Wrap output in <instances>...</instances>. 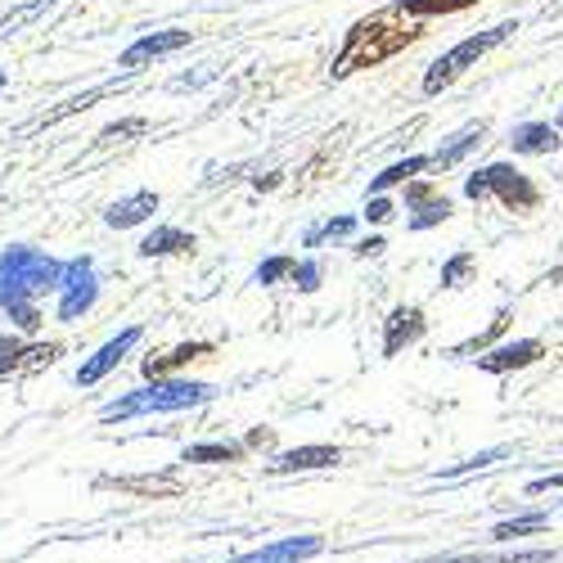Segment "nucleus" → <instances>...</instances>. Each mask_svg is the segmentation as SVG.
<instances>
[{
	"instance_id": "f257e3e1",
	"label": "nucleus",
	"mask_w": 563,
	"mask_h": 563,
	"mask_svg": "<svg viewBox=\"0 0 563 563\" xmlns=\"http://www.w3.org/2000/svg\"><path fill=\"white\" fill-rule=\"evenodd\" d=\"M59 279H64V262H55L41 249H27V244H10L0 253V311H5L23 334H36L41 330L36 298L59 289Z\"/></svg>"
},
{
	"instance_id": "f03ea898",
	"label": "nucleus",
	"mask_w": 563,
	"mask_h": 563,
	"mask_svg": "<svg viewBox=\"0 0 563 563\" xmlns=\"http://www.w3.org/2000/svg\"><path fill=\"white\" fill-rule=\"evenodd\" d=\"M419 36H424V23L410 19V14H401L397 5L369 14V19L352 23L343 51H339L334 64H330V77L343 81V77H352V73H361V68H379V64H388L393 55H401L406 45H415Z\"/></svg>"
},
{
	"instance_id": "7ed1b4c3",
	"label": "nucleus",
	"mask_w": 563,
	"mask_h": 563,
	"mask_svg": "<svg viewBox=\"0 0 563 563\" xmlns=\"http://www.w3.org/2000/svg\"><path fill=\"white\" fill-rule=\"evenodd\" d=\"M217 388L212 384H190V379H154L150 388H135L126 393L122 401H109L100 410L104 424H113V419H135V415H154V410H185V406H203L212 401Z\"/></svg>"
},
{
	"instance_id": "20e7f679",
	"label": "nucleus",
	"mask_w": 563,
	"mask_h": 563,
	"mask_svg": "<svg viewBox=\"0 0 563 563\" xmlns=\"http://www.w3.org/2000/svg\"><path fill=\"white\" fill-rule=\"evenodd\" d=\"M464 195L483 203V199H500L509 212H532L541 203V190L528 172H519L514 163H492V167H478L474 176H464Z\"/></svg>"
},
{
	"instance_id": "39448f33",
	"label": "nucleus",
	"mask_w": 563,
	"mask_h": 563,
	"mask_svg": "<svg viewBox=\"0 0 563 563\" xmlns=\"http://www.w3.org/2000/svg\"><path fill=\"white\" fill-rule=\"evenodd\" d=\"M514 32H519V19H505V23H496V27H487V32H474V36H464L460 45H451V51L442 55V59H433L429 64V73H424V96H438V90H446L468 64H478L487 51H496L500 41H509Z\"/></svg>"
},
{
	"instance_id": "423d86ee",
	"label": "nucleus",
	"mask_w": 563,
	"mask_h": 563,
	"mask_svg": "<svg viewBox=\"0 0 563 563\" xmlns=\"http://www.w3.org/2000/svg\"><path fill=\"white\" fill-rule=\"evenodd\" d=\"M100 298V279H96V257H73L64 262V279H59V320H81Z\"/></svg>"
},
{
	"instance_id": "0eeeda50",
	"label": "nucleus",
	"mask_w": 563,
	"mask_h": 563,
	"mask_svg": "<svg viewBox=\"0 0 563 563\" xmlns=\"http://www.w3.org/2000/svg\"><path fill=\"white\" fill-rule=\"evenodd\" d=\"M190 41H195V32H185V27L150 32V36H140L135 45H126V51H122V59H118V68L135 73V68H145V64H154V59H167V55L185 51V45H190Z\"/></svg>"
},
{
	"instance_id": "6e6552de",
	"label": "nucleus",
	"mask_w": 563,
	"mask_h": 563,
	"mask_svg": "<svg viewBox=\"0 0 563 563\" xmlns=\"http://www.w3.org/2000/svg\"><path fill=\"white\" fill-rule=\"evenodd\" d=\"M59 361V343H19V339H0V379H10V374H23V369H36V365H55Z\"/></svg>"
},
{
	"instance_id": "1a4fd4ad",
	"label": "nucleus",
	"mask_w": 563,
	"mask_h": 563,
	"mask_svg": "<svg viewBox=\"0 0 563 563\" xmlns=\"http://www.w3.org/2000/svg\"><path fill=\"white\" fill-rule=\"evenodd\" d=\"M135 343H140V324H131V330H122L118 339H109V343H104L96 356H90V361L77 369V384H100L113 365H122V356H126Z\"/></svg>"
},
{
	"instance_id": "9d476101",
	"label": "nucleus",
	"mask_w": 563,
	"mask_h": 563,
	"mask_svg": "<svg viewBox=\"0 0 563 563\" xmlns=\"http://www.w3.org/2000/svg\"><path fill=\"white\" fill-rule=\"evenodd\" d=\"M424 339V311L419 307H397L388 320H384V356H397L401 347Z\"/></svg>"
},
{
	"instance_id": "9b49d317",
	"label": "nucleus",
	"mask_w": 563,
	"mask_h": 563,
	"mask_svg": "<svg viewBox=\"0 0 563 563\" xmlns=\"http://www.w3.org/2000/svg\"><path fill=\"white\" fill-rule=\"evenodd\" d=\"M541 343L537 339H519V343H505V347H492L487 356H478V365L487 369V374H509V369H523V365H532V361H541Z\"/></svg>"
},
{
	"instance_id": "f8f14e48",
	"label": "nucleus",
	"mask_w": 563,
	"mask_h": 563,
	"mask_svg": "<svg viewBox=\"0 0 563 563\" xmlns=\"http://www.w3.org/2000/svg\"><path fill=\"white\" fill-rule=\"evenodd\" d=\"M154 212H158V195H154V190H135V195L118 199V203L104 212V221H109L113 230H131V225H140V221H150Z\"/></svg>"
},
{
	"instance_id": "ddd939ff",
	"label": "nucleus",
	"mask_w": 563,
	"mask_h": 563,
	"mask_svg": "<svg viewBox=\"0 0 563 563\" xmlns=\"http://www.w3.org/2000/svg\"><path fill=\"white\" fill-rule=\"evenodd\" d=\"M320 554V537H289V541H275L266 550H253L244 559H234V563H298V559H311Z\"/></svg>"
},
{
	"instance_id": "4468645a",
	"label": "nucleus",
	"mask_w": 563,
	"mask_h": 563,
	"mask_svg": "<svg viewBox=\"0 0 563 563\" xmlns=\"http://www.w3.org/2000/svg\"><path fill=\"white\" fill-rule=\"evenodd\" d=\"M199 244H195V234H185V230H176V225H158V230H150L145 240H140V257H176V253H195Z\"/></svg>"
},
{
	"instance_id": "2eb2a0df",
	"label": "nucleus",
	"mask_w": 563,
	"mask_h": 563,
	"mask_svg": "<svg viewBox=\"0 0 563 563\" xmlns=\"http://www.w3.org/2000/svg\"><path fill=\"white\" fill-rule=\"evenodd\" d=\"M343 455L339 446H294L285 451L275 464H271V474H298V468H334Z\"/></svg>"
},
{
	"instance_id": "dca6fc26",
	"label": "nucleus",
	"mask_w": 563,
	"mask_h": 563,
	"mask_svg": "<svg viewBox=\"0 0 563 563\" xmlns=\"http://www.w3.org/2000/svg\"><path fill=\"white\" fill-rule=\"evenodd\" d=\"M563 145L559 131L550 122H523V126H514L509 131V150L514 154H554Z\"/></svg>"
},
{
	"instance_id": "f3484780",
	"label": "nucleus",
	"mask_w": 563,
	"mask_h": 563,
	"mask_svg": "<svg viewBox=\"0 0 563 563\" xmlns=\"http://www.w3.org/2000/svg\"><path fill=\"white\" fill-rule=\"evenodd\" d=\"M483 135H487V122H468V126H460V131L446 140V145L433 154V167H455L468 150H478V145H483Z\"/></svg>"
},
{
	"instance_id": "a211bd4d",
	"label": "nucleus",
	"mask_w": 563,
	"mask_h": 563,
	"mask_svg": "<svg viewBox=\"0 0 563 563\" xmlns=\"http://www.w3.org/2000/svg\"><path fill=\"white\" fill-rule=\"evenodd\" d=\"M208 352H212V343H180V347H172V352H163V356H150V361H145V374H150V379H163V374L190 365V361H199V356H208Z\"/></svg>"
},
{
	"instance_id": "6ab92c4d",
	"label": "nucleus",
	"mask_w": 563,
	"mask_h": 563,
	"mask_svg": "<svg viewBox=\"0 0 563 563\" xmlns=\"http://www.w3.org/2000/svg\"><path fill=\"white\" fill-rule=\"evenodd\" d=\"M424 167H433V158H424V154H415V158H406V163H393V167H384L379 176L369 180V195H365V199H374V195L393 190V185H410V176H419Z\"/></svg>"
},
{
	"instance_id": "aec40b11",
	"label": "nucleus",
	"mask_w": 563,
	"mask_h": 563,
	"mask_svg": "<svg viewBox=\"0 0 563 563\" xmlns=\"http://www.w3.org/2000/svg\"><path fill=\"white\" fill-rule=\"evenodd\" d=\"M483 0H397V10L410 14V19H438V14H460V10H474Z\"/></svg>"
},
{
	"instance_id": "412c9836",
	"label": "nucleus",
	"mask_w": 563,
	"mask_h": 563,
	"mask_svg": "<svg viewBox=\"0 0 563 563\" xmlns=\"http://www.w3.org/2000/svg\"><path fill=\"white\" fill-rule=\"evenodd\" d=\"M352 230H356V217H347V212H343V217H330V221H320V225H311L302 244H307V249H320L324 240H347V234H352Z\"/></svg>"
},
{
	"instance_id": "4be33fe9",
	"label": "nucleus",
	"mask_w": 563,
	"mask_h": 563,
	"mask_svg": "<svg viewBox=\"0 0 563 563\" xmlns=\"http://www.w3.org/2000/svg\"><path fill=\"white\" fill-rule=\"evenodd\" d=\"M451 212H455V203H451L446 195H438V199H429L424 208L410 212V230H433V225H442Z\"/></svg>"
},
{
	"instance_id": "5701e85b",
	"label": "nucleus",
	"mask_w": 563,
	"mask_h": 563,
	"mask_svg": "<svg viewBox=\"0 0 563 563\" xmlns=\"http://www.w3.org/2000/svg\"><path fill=\"white\" fill-rule=\"evenodd\" d=\"M505 324H509V307H500V311H496V320L487 324V330H483L478 339H468V343H460V347H455L451 356H474V352H487V347H492V343H496V339L505 334Z\"/></svg>"
},
{
	"instance_id": "b1692460",
	"label": "nucleus",
	"mask_w": 563,
	"mask_h": 563,
	"mask_svg": "<svg viewBox=\"0 0 563 563\" xmlns=\"http://www.w3.org/2000/svg\"><path fill=\"white\" fill-rule=\"evenodd\" d=\"M550 550H523V554H455V559H433V563H545Z\"/></svg>"
},
{
	"instance_id": "393cba45",
	"label": "nucleus",
	"mask_w": 563,
	"mask_h": 563,
	"mask_svg": "<svg viewBox=\"0 0 563 563\" xmlns=\"http://www.w3.org/2000/svg\"><path fill=\"white\" fill-rule=\"evenodd\" d=\"M45 10H55V0H32V5H23V10L5 14V19H0V36H14V32H23V27H27V23H36Z\"/></svg>"
},
{
	"instance_id": "a878e982",
	"label": "nucleus",
	"mask_w": 563,
	"mask_h": 563,
	"mask_svg": "<svg viewBox=\"0 0 563 563\" xmlns=\"http://www.w3.org/2000/svg\"><path fill=\"white\" fill-rule=\"evenodd\" d=\"M474 266H478L474 253H455V257L442 266V289H464V279L474 275Z\"/></svg>"
},
{
	"instance_id": "bb28decb",
	"label": "nucleus",
	"mask_w": 563,
	"mask_h": 563,
	"mask_svg": "<svg viewBox=\"0 0 563 563\" xmlns=\"http://www.w3.org/2000/svg\"><path fill=\"white\" fill-rule=\"evenodd\" d=\"M244 446H234V442H212V446H190L185 451V464H212V460H240Z\"/></svg>"
},
{
	"instance_id": "cd10ccee",
	"label": "nucleus",
	"mask_w": 563,
	"mask_h": 563,
	"mask_svg": "<svg viewBox=\"0 0 563 563\" xmlns=\"http://www.w3.org/2000/svg\"><path fill=\"white\" fill-rule=\"evenodd\" d=\"M104 96H113V86H96V90H86V96H73L68 104H59L55 113H45L41 122H59V118H68V113H81V109H90L96 100H104Z\"/></svg>"
},
{
	"instance_id": "c85d7f7f",
	"label": "nucleus",
	"mask_w": 563,
	"mask_h": 563,
	"mask_svg": "<svg viewBox=\"0 0 563 563\" xmlns=\"http://www.w3.org/2000/svg\"><path fill=\"white\" fill-rule=\"evenodd\" d=\"M505 455H509V446H492V451H483V455H474V460H464V464H451L442 478L451 483V478H464V474H478V468H487V464H496V460H505Z\"/></svg>"
},
{
	"instance_id": "c756f323",
	"label": "nucleus",
	"mask_w": 563,
	"mask_h": 563,
	"mask_svg": "<svg viewBox=\"0 0 563 563\" xmlns=\"http://www.w3.org/2000/svg\"><path fill=\"white\" fill-rule=\"evenodd\" d=\"M550 519H545V514H523V519H514V523H500L492 537L496 541H514V537H528V532H541Z\"/></svg>"
},
{
	"instance_id": "7c9ffc66",
	"label": "nucleus",
	"mask_w": 563,
	"mask_h": 563,
	"mask_svg": "<svg viewBox=\"0 0 563 563\" xmlns=\"http://www.w3.org/2000/svg\"><path fill=\"white\" fill-rule=\"evenodd\" d=\"M294 266H298V257H266V262L253 271V279H257V285H275V279L294 275Z\"/></svg>"
},
{
	"instance_id": "2f4dec72",
	"label": "nucleus",
	"mask_w": 563,
	"mask_h": 563,
	"mask_svg": "<svg viewBox=\"0 0 563 563\" xmlns=\"http://www.w3.org/2000/svg\"><path fill=\"white\" fill-rule=\"evenodd\" d=\"M145 131H150V122H145V118H126V122H113V126H104V131H100V145H118V140L145 135Z\"/></svg>"
},
{
	"instance_id": "473e14b6",
	"label": "nucleus",
	"mask_w": 563,
	"mask_h": 563,
	"mask_svg": "<svg viewBox=\"0 0 563 563\" xmlns=\"http://www.w3.org/2000/svg\"><path fill=\"white\" fill-rule=\"evenodd\" d=\"M109 487H122V492H176V478H104Z\"/></svg>"
},
{
	"instance_id": "72a5a7b5",
	"label": "nucleus",
	"mask_w": 563,
	"mask_h": 563,
	"mask_svg": "<svg viewBox=\"0 0 563 563\" xmlns=\"http://www.w3.org/2000/svg\"><path fill=\"white\" fill-rule=\"evenodd\" d=\"M289 279H294V285H298L302 294H316V289H320V262L302 257V262L294 266V275H289Z\"/></svg>"
},
{
	"instance_id": "f704fd0d",
	"label": "nucleus",
	"mask_w": 563,
	"mask_h": 563,
	"mask_svg": "<svg viewBox=\"0 0 563 563\" xmlns=\"http://www.w3.org/2000/svg\"><path fill=\"white\" fill-rule=\"evenodd\" d=\"M429 199H438V185H433V180H410V185H406V203H410V212H415V208H424Z\"/></svg>"
},
{
	"instance_id": "c9c22d12",
	"label": "nucleus",
	"mask_w": 563,
	"mask_h": 563,
	"mask_svg": "<svg viewBox=\"0 0 563 563\" xmlns=\"http://www.w3.org/2000/svg\"><path fill=\"white\" fill-rule=\"evenodd\" d=\"M393 212H397V203H393L388 195H374V199H365V217H369L374 225H384V221H393Z\"/></svg>"
},
{
	"instance_id": "e433bc0d",
	"label": "nucleus",
	"mask_w": 563,
	"mask_h": 563,
	"mask_svg": "<svg viewBox=\"0 0 563 563\" xmlns=\"http://www.w3.org/2000/svg\"><path fill=\"white\" fill-rule=\"evenodd\" d=\"M384 249H388V240H384V234H369V240H361L352 253H356V257H379Z\"/></svg>"
},
{
	"instance_id": "4c0bfd02",
	"label": "nucleus",
	"mask_w": 563,
	"mask_h": 563,
	"mask_svg": "<svg viewBox=\"0 0 563 563\" xmlns=\"http://www.w3.org/2000/svg\"><path fill=\"white\" fill-rule=\"evenodd\" d=\"M550 487H563V474H554V478H537V483H528V492L537 496V492H550Z\"/></svg>"
},
{
	"instance_id": "58836bf2",
	"label": "nucleus",
	"mask_w": 563,
	"mask_h": 563,
	"mask_svg": "<svg viewBox=\"0 0 563 563\" xmlns=\"http://www.w3.org/2000/svg\"><path fill=\"white\" fill-rule=\"evenodd\" d=\"M253 185H257V190H275V185H279V172H266V176H253Z\"/></svg>"
},
{
	"instance_id": "ea45409f",
	"label": "nucleus",
	"mask_w": 563,
	"mask_h": 563,
	"mask_svg": "<svg viewBox=\"0 0 563 563\" xmlns=\"http://www.w3.org/2000/svg\"><path fill=\"white\" fill-rule=\"evenodd\" d=\"M271 442V433L266 429H257V433H249V446H266Z\"/></svg>"
},
{
	"instance_id": "a19ab883",
	"label": "nucleus",
	"mask_w": 563,
	"mask_h": 563,
	"mask_svg": "<svg viewBox=\"0 0 563 563\" xmlns=\"http://www.w3.org/2000/svg\"><path fill=\"white\" fill-rule=\"evenodd\" d=\"M545 285H563V262H559V266L545 275Z\"/></svg>"
},
{
	"instance_id": "79ce46f5",
	"label": "nucleus",
	"mask_w": 563,
	"mask_h": 563,
	"mask_svg": "<svg viewBox=\"0 0 563 563\" xmlns=\"http://www.w3.org/2000/svg\"><path fill=\"white\" fill-rule=\"evenodd\" d=\"M550 14H563V0H554V5H550Z\"/></svg>"
},
{
	"instance_id": "37998d69",
	"label": "nucleus",
	"mask_w": 563,
	"mask_h": 563,
	"mask_svg": "<svg viewBox=\"0 0 563 563\" xmlns=\"http://www.w3.org/2000/svg\"><path fill=\"white\" fill-rule=\"evenodd\" d=\"M10 86V77H5V68H0V90H5Z\"/></svg>"
},
{
	"instance_id": "c03bdc74",
	"label": "nucleus",
	"mask_w": 563,
	"mask_h": 563,
	"mask_svg": "<svg viewBox=\"0 0 563 563\" xmlns=\"http://www.w3.org/2000/svg\"><path fill=\"white\" fill-rule=\"evenodd\" d=\"M554 131H563V113H559V122H554Z\"/></svg>"
}]
</instances>
